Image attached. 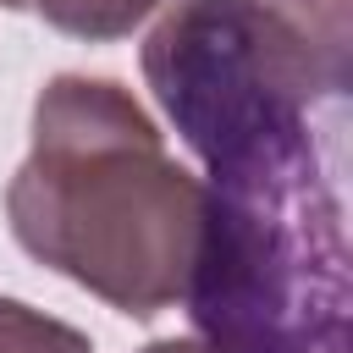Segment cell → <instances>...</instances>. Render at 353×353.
Returning <instances> with one entry per match:
<instances>
[{
	"mask_svg": "<svg viewBox=\"0 0 353 353\" xmlns=\"http://www.w3.org/2000/svg\"><path fill=\"white\" fill-rule=\"evenodd\" d=\"M210 188L116 77L61 72L33 99V143L6 188L28 259L132 320L182 303Z\"/></svg>",
	"mask_w": 353,
	"mask_h": 353,
	"instance_id": "1",
	"label": "cell"
},
{
	"mask_svg": "<svg viewBox=\"0 0 353 353\" xmlns=\"http://www.w3.org/2000/svg\"><path fill=\"white\" fill-rule=\"evenodd\" d=\"M0 353H94L88 331L22 303V298H0Z\"/></svg>",
	"mask_w": 353,
	"mask_h": 353,
	"instance_id": "5",
	"label": "cell"
},
{
	"mask_svg": "<svg viewBox=\"0 0 353 353\" xmlns=\"http://www.w3.org/2000/svg\"><path fill=\"white\" fill-rule=\"evenodd\" d=\"M138 66L210 188L325 160L314 116L347 94L270 0H171Z\"/></svg>",
	"mask_w": 353,
	"mask_h": 353,
	"instance_id": "2",
	"label": "cell"
},
{
	"mask_svg": "<svg viewBox=\"0 0 353 353\" xmlns=\"http://www.w3.org/2000/svg\"><path fill=\"white\" fill-rule=\"evenodd\" d=\"M165 0H33V11L66 33V39H83V44H116L127 39L138 22H149Z\"/></svg>",
	"mask_w": 353,
	"mask_h": 353,
	"instance_id": "4",
	"label": "cell"
},
{
	"mask_svg": "<svg viewBox=\"0 0 353 353\" xmlns=\"http://www.w3.org/2000/svg\"><path fill=\"white\" fill-rule=\"evenodd\" d=\"M182 303L204 353H347V237L331 160L210 188Z\"/></svg>",
	"mask_w": 353,
	"mask_h": 353,
	"instance_id": "3",
	"label": "cell"
},
{
	"mask_svg": "<svg viewBox=\"0 0 353 353\" xmlns=\"http://www.w3.org/2000/svg\"><path fill=\"white\" fill-rule=\"evenodd\" d=\"M138 353H204L193 336H154V342H143Z\"/></svg>",
	"mask_w": 353,
	"mask_h": 353,
	"instance_id": "6",
	"label": "cell"
}]
</instances>
